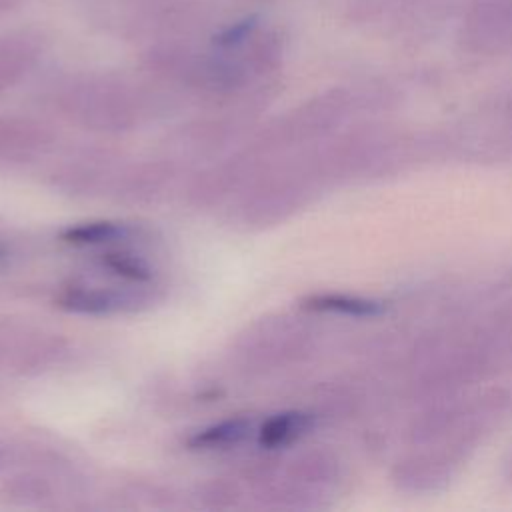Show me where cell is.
<instances>
[{
    "label": "cell",
    "mask_w": 512,
    "mask_h": 512,
    "mask_svg": "<svg viewBox=\"0 0 512 512\" xmlns=\"http://www.w3.org/2000/svg\"><path fill=\"white\" fill-rule=\"evenodd\" d=\"M158 94L122 74L84 72L62 82L56 92L60 112L98 134H126L136 130L154 110Z\"/></svg>",
    "instance_id": "6da1fadb"
},
{
    "label": "cell",
    "mask_w": 512,
    "mask_h": 512,
    "mask_svg": "<svg viewBox=\"0 0 512 512\" xmlns=\"http://www.w3.org/2000/svg\"><path fill=\"white\" fill-rule=\"evenodd\" d=\"M86 22L106 36L156 42L180 36L204 10V0H80Z\"/></svg>",
    "instance_id": "7a4b0ae2"
},
{
    "label": "cell",
    "mask_w": 512,
    "mask_h": 512,
    "mask_svg": "<svg viewBox=\"0 0 512 512\" xmlns=\"http://www.w3.org/2000/svg\"><path fill=\"white\" fill-rule=\"evenodd\" d=\"M258 172L260 154L250 146L226 158H216L186 184V202L196 210L218 208L236 198Z\"/></svg>",
    "instance_id": "3957f363"
},
{
    "label": "cell",
    "mask_w": 512,
    "mask_h": 512,
    "mask_svg": "<svg viewBox=\"0 0 512 512\" xmlns=\"http://www.w3.org/2000/svg\"><path fill=\"white\" fill-rule=\"evenodd\" d=\"M154 302V292L150 284H90L72 282L64 286L54 304L72 314L82 316H112L128 314L148 308Z\"/></svg>",
    "instance_id": "277c9868"
},
{
    "label": "cell",
    "mask_w": 512,
    "mask_h": 512,
    "mask_svg": "<svg viewBox=\"0 0 512 512\" xmlns=\"http://www.w3.org/2000/svg\"><path fill=\"white\" fill-rule=\"evenodd\" d=\"M232 360L248 374L266 372L294 356V332L284 318H260L236 334Z\"/></svg>",
    "instance_id": "5b68a950"
},
{
    "label": "cell",
    "mask_w": 512,
    "mask_h": 512,
    "mask_svg": "<svg viewBox=\"0 0 512 512\" xmlns=\"http://www.w3.org/2000/svg\"><path fill=\"white\" fill-rule=\"evenodd\" d=\"M180 164L168 156L136 162L120 168L110 194L126 206H148L164 198L176 184Z\"/></svg>",
    "instance_id": "8992f818"
},
{
    "label": "cell",
    "mask_w": 512,
    "mask_h": 512,
    "mask_svg": "<svg viewBox=\"0 0 512 512\" xmlns=\"http://www.w3.org/2000/svg\"><path fill=\"white\" fill-rule=\"evenodd\" d=\"M116 158L108 150H82L52 172L54 188L70 196H92L110 190L116 176Z\"/></svg>",
    "instance_id": "52a82bcc"
},
{
    "label": "cell",
    "mask_w": 512,
    "mask_h": 512,
    "mask_svg": "<svg viewBox=\"0 0 512 512\" xmlns=\"http://www.w3.org/2000/svg\"><path fill=\"white\" fill-rule=\"evenodd\" d=\"M54 142V132L44 122L8 114L0 116V166H20L44 156Z\"/></svg>",
    "instance_id": "ba28073f"
},
{
    "label": "cell",
    "mask_w": 512,
    "mask_h": 512,
    "mask_svg": "<svg viewBox=\"0 0 512 512\" xmlns=\"http://www.w3.org/2000/svg\"><path fill=\"white\" fill-rule=\"evenodd\" d=\"M44 50L46 40L36 30L0 32V96L38 66Z\"/></svg>",
    "instance_id": "9c48e42d"
},
{
    "label": "cell",
    "mask_w": 512,
    "mask_h": 512,
    "mask_svg": "<svg viewBox=\"0 0 512 512\" xmlns=\"http://www.w3.org/2000/svg\"><path fill=\"white\" fill-rule=\"evenodd\" d=\"M256 434V424L248 416H230L196 430L186 438V448L194 452L230 450L242 444L250 434Z\"/></svg>",
    "instance_id": "30bf717a"
},
{
    "label": "cell",
    "mask_w": 512,
    "mask_h": 512,
    "mask_svg": "<svg viewBox=\"0 0 512 512\" xmlns=\"http://www.w3.org/2000/svg\"><path fill=\"white\" fill-rule=\"evenodd\" d=\"M0 500L16 508H40L54 500V486L40 472H16L2 482Z\"/></svg>",
    "instance_id": "8fae6325"
},
{
    "label": "cell",
    "mask_w": 512,
    "mask_h": 512,
    "mask_svg": "<svg viewBox=\"0 0 512 512\" xmlns=\"http://www.w3.org/2000/svg\"><path fill=\"white\" fill-rule=\"evenodd\" d=\"M314 426V416L300 410H286L266 418L256 428V442L264 450H278L300 440Z\"/></svg>",
    "instance_id": "7c38bea8"
},
{
    "label": "cell",
    "mask_w": 512,
    "mask_h": 512,
    "mask_svg": "<svg viewBox=\"0 0 512 512\" xmlns=\"http://www.w3.org/2000/svg\"><path fill=\"white\" fill-rule=\"evenodd\" d=\"M134 234V228L118 220H88L76 222L60 230V240L70 246H108L124 242Z\"/></svg>",
    "instance_id": "4fadbf2b"
},
{
    "label": "cell",
    "mask_w": 512,
    "mask_h": 512,
    "mask_svg": "<svg viewBox=\"0 0 512 512\" xmlns=\"http://www.w3.org/2000/svg\"><path fill=\"white\" fill-rule=\"evenodd\" d=\"M302 306L314 312H332L346 316H374L382 310L378 302L346 294H312L302 300Z\"/></svg>",
    "instance_id": "5bb4252c"
},
{
    "label": "cell",
    "mask_w": 512,
    "mask_h": 512,
    "mask_svg": "<svg viewBox=\"0 0 512 512\" xmlns=\"http://www.w3.org/2000/svg\"><path fill=\"white\" fill-rule=\"evenodd\" d=\"M194 500L200 508L210 512H224L240 506L242 490L234 480L228 478H210L198 484Z\"/></svg>",
    "instance_id": "9a60e30c"
},
{
    "label": "cell",
    "mask_w": 512,
    "mask_h": 512,
    "mask_svg": "<svg viewBox=\"0 0 512 512\" xmlns=\"http://www.w3.org/2000/svg\"><path fill=\"white\" fill-rule=\"evenodd\" d=\"M104 270H108L110 274H114L116 278L124 280V282H132V284H150L152 282V268L148 266V262L138 256L132 254L128 250H110L104 252L100 258Z\"/></svg>",
    "instance_id": "2e32d148"
},
{
    "label": "cell",
    "mask_w": 512,
    "mask_h": 512,
    "mask_svg": "<svg viewBox=\"0 0 512 512\" xmlns=\"http://www.w3.org/2000/svg\"><path fill=\"white\" fill-rule=\"evenodd\" d=\"M28 0H0V16L8 14L12 10H18L22 4H26Z\"/></svg>",
    "instance_id": "e0dca14e"
},
{
    "label": "cell",
    "mask_w": 512,
    "mask_h": 512,
    "mask_svg": "<svg viewBox=\"0 0 512 512\" xmlns=\"http://www.w3.org/2000/svg\"><path fill=\"white\" fill-rule=\"evenodd\" d=\"M4 456H6V454H4V450H2V448H0V464H2V462H4Z\"/></svg>",
    "instance_id": "ac0fdd59"
},
{
    "label": "cell",
    "mask_w": 512,
    "mask_h": 512,
    "mask_svg": "<svg viewBox=\"0 0 512 512\" xmlns=\"http://www.w3.org/2000/svg\"><path fill=\"white\" fill-rule=\"evenodd\" d=\"M0 256H2V246H0Z\"/></svg>",
    "instance_id": "d6986e66"
}]
</instances>
